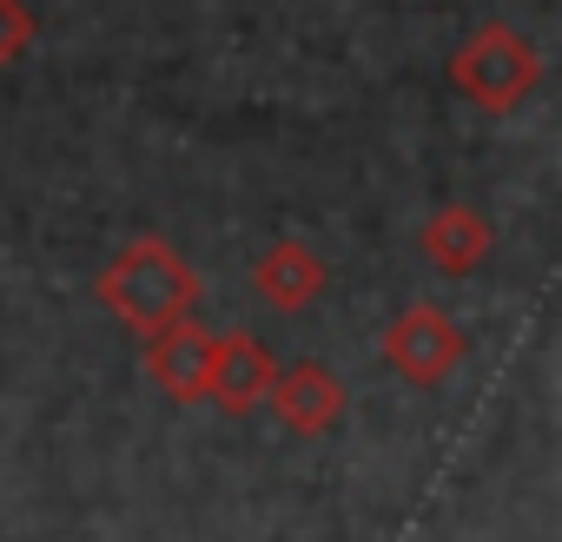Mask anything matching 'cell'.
<instances>
[{
    "mask_svg": "<svg viewBox=\"0 0 562 542\" xmlns=\"http://www.w3.org/2000/svg\"><path fill=\"white\" fill-rule=\"evenodd\" d=\"M93 298H100L133 338H146V331H159V325H172V318H192V305H199V271H192L159 232H139V238H126V245L106 258V271L93 279Z\"/></svg>",
    "mask_w": 562,
    "mask_h": 542,
    "instance_id": "cell-1",
    "label": "cell"
},
{
    "mask_svg": "<svg viewBox=\"0 0 562 542\" xmlns=\"http://www.w3.org/2000/svg\"><path fill=\"white\" fill-rule=\"evenodd\" d=\"M443 74H450V87H457L470 106H483V113H516V106H529L536 87H542V54L529 47V34L490 21V27H476V34L450 54Z\"/></svg>",
    "mask_w": 562,
    "mask_h": 542,
    "instance_id": "cell-2",
    "label": "cell"
},
{
    "mask_svg": "<svg viewBox=\"0 0 562 542\" xmlns=\"http://www.w3.org/2000/svg\"><path fill=\"white\" fill-rule=\"evenodd\" d=\"M463 358H470V331L457 318H443L437 305H411L384 325V364L417 391H437Z\"/></svg>",
    "mask_w": 562,
    "mask_h": 542,
    "instance_id": "cell-3",
    "label": "cell"
},
{
    "mask_svg": "<svg viewBox=\"0 0 562 542\" xmlns=\"http://www.w3.org/2000/svg\"><path fill=\"white\" fill-rule=\"evenodd\" d=\"M265 404H271V417L285 424L292 437H325V430H338V417H345V384H338L318 358H299V364H278V371H271Z\"/></svg>",
    "mask_w": 562,
    "mask_h": 542,
    "instance_id": "cell-4",
    "label": "cell"
},
{
    "mask_svg": "<svg viewBox=\"0 0 562 542\" xmlns=\"http://www.w3.org/2000/svg\"><path fill=\"white\" fill-rule=\"evenodd\" d=\"M271 371L278 364L251 331H225V338H212V358H205V404H218L225 417H245L265 404Z\"/></svg>",
    "mask_w": 562,
    "mask_h": 542,
    "instance_id": "cell-5",
    "label": "cell"
},
{
    "mask_svg": "<svg viewBox=\"0 0 562 542\" xmlns=\"http://www.w3.org/2000/svg\"><path fill=\"white\" fill-rule=\"evenodd\" d=\"M325 285H331V271H325V258L305 238H271L258 251V264H251V292L271 312H305V305L325 298Z\"/></svg>",
    "mask_w": 562,
    "mask_h": 542,
    "instance_id": "cell-6",
    "label": "cell"
},
{
    "mask_svg": "<svg viewBox=\"0 0 562 542\" xmlns=\"http://www.w3.org/2000/svg\"><path fill=\"white\" fill-rule=\"evenodd\" d=\"M139 358H146V377L179 397V404H199L205 397V358H212V338L192 325V318H172L159 331L139 338Z\"/></svg>",
    "mask_w": 562,
    "mask_h": 542,
    "instance_id": "cell-7",
    "label": "cell"
},
{
    "mask_svg": "<svg viewBox=\"0 0 562 542\" xmlns=\"http://www.w3.org/2000/svg\"><path fill=\"white\" fill-rule=\"evenodd\" d=\"M417 245H424V258L443 271V279H470V271L490 258L496 232H490V218H483L476 205H437V212L424 218Z\"/></svg>",
    "mask_w": 562,
    "mask_h": 542,
    "instance_id": "cell-8",
    "label": "cell"
},
{
    "mask_svg": "<svg viewBox=\"0 0 562 542\" xmlns=\"http://www.w3.org/2000/svg\"><path fill=\"white\" fill-rule=\"evenodd\" d=\"M34 8H27V0H0V67H14L27 47H34Z\"/></svg>",
    "mask_w": 562,
    "mask_h": 542,
    "instance_id": "cell-9",
    "label": "cell"
}]
</instances>
